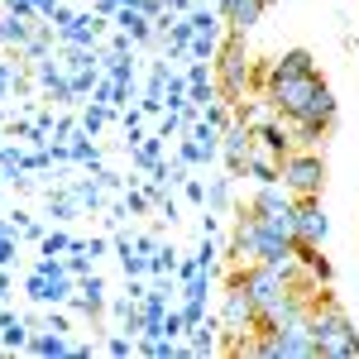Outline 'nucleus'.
<instances>
[{"label":"nucleus","instance_id":"obj_4","mask_svg":"<svg viewBox=\"0 0 359 359\" xmlns=\"http://www.w3.org/2000/svg\"><path fill=\"white\" fill-rule=\"evenodd\" d=\"M278 172H283V187L292 196H321V187H326V158L321 154H311V149H292L283 163H278Z\"/></svg>","mask_w":359,"mask_h":359},{"label":"nucleus","instance_id":"obj_9","mask_svg":"<svg viewBox=\"0 0 359 359\" xmlns=\"http://www.w3.org/2000/svg\"><path fill=\"white\" fill-rule=\"evenodd\" d=\"M254 139H259V144H264V154H273L278 163H283V158H287V154H292V135H287V130H283V125H273V120H264V125H259V130H254Z\"/></svg>","mask_w":359,"mask_h":359},{"label":"nucleus","instance_id":"obj_3","mask_svg":"<svg viewBox=\"0 0 359 359\" xmlns=\"http://www.w3.org/2000/svg\"><path fill=\"white\" fill-rule=\"evenodd\" d=\"M216 77H221L225 101H240V96H245V86L254 82V67H249L245 34H235V29H230V39H225L221 53H216Z\"/></svg>","mask_w":359,"mask_h":359},{"label":"nucleus","instance_id":"obj_5","mask_svg":"<svg viewBox=\"0 0 359 359\" xmlns=\"http://www.w3.org/2000/svg\"><path fill=\"white\" fill-rule=\"evenodd\" d=\"M221 331L230 335V345H235V340H245V335H254V331H259V306H254V297L245 292V278H240V273L230 278V287H225Z\"/></svg>","mask_w":359,"mask_h":359},{"label":"nucleus","instance_id":"obj_13","mask_svg":"<svg viewBox=\"0 0 359 359\" xmlns=\"http://www.w3.org/2000/svg\"><path fill=\"white\" fill-rule=\"evenodd\" d=\"M0 43H29V29L15 25V20H5V25H0Z\"/></svg>","mask_w":359,"mask_h":359},{"label":"nucleus","instance_id":"obj_8","mask_svg":"<svg viewBox=\"0 0 359 359\" xmlns=\"http://www.w3.org/2000/svg\"><path fill=\"white\" fill-rule=\"evenodd\" d=\"M264 10H269L264 0H221V20L235 29V34H249V29L264 20Z\"/></svg>","mask_w":359,"mask_h":359},{"label":"nucleus","instance_id":"obj_16","mask_svg":"<svg viewBox=\"0 0 359 359\" xmlns=\"http://www.w3.org/2000/svg\"><path fill=\"white\" fill-rule=\"evenodd\" d=\"M264 5H273V0H264Z\"/></svg>","mask_w":359,"mask_h":359},{"label":"nucleus","instance_id":"obj_10","mask_svg":"<svg viewBox=\"0 0 359 359\" xmlns=\"http://www.w3.org/2000/svg\"><path fill=\"white\" fill-rule=\"evenodd\" d=\"M269 72H316V57L306 53V48H287V53L278 57Z\"/></svg>","mask_w":359,"mask_h":359},{"label":"nucleus","instance_id":"obj_15","mask_svg":"<svg viewBox=\"0 0 359 359\" xmlns=\"http://www.w3.org/2000/svg\"><path fill=\"white\" fill-rule=\"evenodd\" d=\"M206 120H211L216 130H225V125H230V120H225V111H221V106H211V111H206Z\"/></svg>","mask_w":359,"mask_h":359},{"label":"nucleus","instance_id":"obj_2","mask_svg":"<svg viewBox=\"0 0 359 359\" xmlns=\"http://www.w3.org/2000/svg\"><path fill=\"white\" fill-rule=\"evenodd\" d=\"M269 106H273L283 120H302L316 86H321V72H269Z\"/></svg>","mask_w":359,"mask_h":359},{"label":"nucleus","instance_id":"obj_1","mask_svg":"<svg viewBox=\"0 0 359 359\" xmlns=\"http://www.w3.org/2000/svg\"><path fill=\"white\" fill-rule=\"evenodd\" d=\"M311 335H316V355L326 359H359V331L340 306H311Z\"/></svg>","mask_w":359,"mask_h":359},{"label":"nucleus","instance_id":"obj_6","mask_svg":"<svg viewBox=\"0 0 359 359\" xmlns=\"http://www.w3.org/2000/svg\"><path fill=\"white\" fill-rule=\"evenodd\" d=\"M326 211H321V196H297V245H321L326 240Z\"/></svg>","mask_w":359,"mask_h":359},{"label":"nucleus","instance_id":"obj_7","mask_svg":"<svg viewBox=\"0 0 359 359\" xmlns=\"http://www.w3.org/2000/svg\"><path fill=\"white\" fill-rule=\"evenodd\" d=\"M221 149H225V163H230V172H245L249 154H254V130H249V120H245V115H240L235 125H225Z\"/></svg>","mask_w":359,"mask_h":359},{"label":"nucleus","instance_id":"obj_11","mask_svg":"<svg viewBox=\"0 0 359 359\" xmlns=\"http://www.w3.org/2000/svg\"><path fill=\"white\" fill-rule=\"evenodd\" d=\"M192 350H196V355H211V350H216V335H211V331H216V326H201V321H196V326H192Z\"/></svg>","mask_w":359,"mask_h":359},{"label":"nucleus","instance_id":"obj_14","mask_svg":"<svg viewBox=\"0 0 359 359\" xmlns=\"http://www.w3.org/2000/svg\"><path fill=\"white\" fill-rule=\"evenodd\" d=\"M34 350H39V355H62V350H67V340H62V335H39V340H34Z\"/></svg>","mask_w":359,"mask_h":359},{"label":"nucleus","instance_id":"obj_12","mask_svg":"<svg viewBox=\"0 0 359 359\" xmlns=\"http://www.w3.org/2000/svg\"><path fill=\"white\" fill-rule=\"evenodd\" d=\"M292 130H297V144H306V149H311V144H321V139H326V130H321V125H306V120H297V125H292Z\"/></svg>","mask_w":359,"mask_h":359}]
</instances>
